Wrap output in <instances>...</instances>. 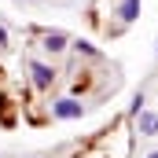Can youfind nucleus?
I'll return each mask as SVG.
<instances>
[{"mask_svg":"<svg viewBox=\"0 0 158 158\" xmlns=\"http://www.w3.org/2000/svg\"><path fill=\"white\" fill-rule=\"evenodd\" d=\"M136 11H140V0H121V19H125V22H132Z\"/></svg>","mask_w":158,"mask_h":158,"instance_id":"5","label":"nucleus"},{"mask_svg":"<svg viewBox=\"0 0 158 158\" xmlns=\"http://www.w3.org/2000/svg\"><path fill=\"white\" fill-rule=\"evenodd\" d=\"M136 125L143 136H158V114L155 110H136Z\"/></svg>","mask_w":158,"mask_h":158,"instance_id":"2","label":"nucleus"},{"mask_svg":"<svg viewBox=\"0 0 158 158\" xmlns=\"http://www.w3.org/2000/svg\"><path fill=\"white\" fill-rule=\"evenodd\" d=\"M147 158H158V151H151V155H147Z\"/></svg>","mask_w":158,"mask_h":158,"instance_id":"7","label":"nucleus"},{"mask_svg":"<svg viewBox=\"0 0 158 158\" xmlns=\"http://www.w3.org/2000/svg\"><path fill=\"white\" fill-rule=\"evenodd\" d=\"M77 52H85V55H99V52H96V48H92L88 40H77Z\"/></svg>","mask_w":158,"mask_h":158,"instance_id":"6","label":"nucleus"},{"mask_svg":"<svg viewBox=\"0 0 158 158\" xmlns=\"http://www.w3.org/2000/svg\"><path fill=\"white\" fill-rule=\"evenodd\" d=\"M30 70H33V85H37V88H48V85L55 81V70H52V66H44V63H33Z\"/></svg>","mask_w":158,"mask_h":158,"instance_id":"3","label":"nucleus"},{"mask_svg":"<svg viewBox=\"0 0 158 158\" xmlns=\"http://www.w3.org/2000/svg\"><path fill=\"white\" fill-rule=\"evenodd\" d=\"M52 114H55V118H63V121H74V118L85 114V107H81L77 99H59V103L52 107Z\"/></svg>","mask_w":158,"mask_h":158,"instance_id":"1","label":"nucleus"},{"mask_svg":"<svg viewBox=\"0 0 158 158\" xmlns=\"http://www.w3.org/2000/svg\"><path fill=\"white\" fill-rule=\"evenodd\" d=\"M44 48L48 52H63L66 48V33H59V30L55 33H44Z\"/></svg>","mask_w":158,"mask_h":158,"instance_id":"4","label":"nucleus"}]
</instances>
